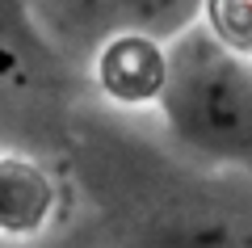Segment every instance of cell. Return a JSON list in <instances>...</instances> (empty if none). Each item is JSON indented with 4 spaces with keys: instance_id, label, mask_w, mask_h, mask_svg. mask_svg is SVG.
Masks as SVG:
<instances>
[{
    "instance_id": "cell-7",
    "label": "cell",
    "mask_w": 252,
    "mask_h": 248,
    "mask_svg": "<svg viewBox=\"0 0 252 248\" xmlns=\"http://www.w3.org/2000/svg\"><path fill=\"white\" fill-rule=\"evenodd\" d=\"M26 17H30V0H0V42L21 34Z\"/></svg>"
},
{
    "instance_id": "cell-4",
    "label": "cell",
    "mask_w": 252,
    "mask_h": 248,
    "mask_svg": "<svg viewBox=\"0 0 252 248\" xmlns=\"http://www.w3.org/2000/svg\"><path fill=\"white\" fill-rule=\"evenodd\" d=\"M135 248H252V223L235 214H177L143 231Z\"/></svg>"
},
{
    "instance_id": "cell-8",
    "label": "cell",
    "mask_w": 252,
    "mask_h": 248,
    "mask_svg": "<svg viewBox=\"0 0 252 248\" xmlns=\"http://www.w3.org/2000/svg\"><path fill=\"white\" fill-rule=\"evenodd\" d=\"M67 4L80 9V17H89V21H97V17L118 21V0H67Z\"/></svg>"
},
{
    "instance_id": "cell-2",
    "label": "cell",
    "mask_w": 252,
    "mask_h": 248,
    "mask_svg": "<svg viewBox=\"0 0 252 248\" xmlns=\"http://www.w3.org/2000/svg\"><path fill=\"white\" fill-rule=\"evenodd\" d=\"M93 80L122 109H156L168 80V42L143 30L114 26L93 51Z\"/></svg>"
},
{
    "instance_id": "cell-5",
    "label": "cell",
    "mask_w": 252,
    "mask_h": 248,
    "mask_svg": "<svg viewBox=\"0 0 252 248\" xmlns=\"http://www.w3.org/2000/svg\"><path fill=\"white\" fill-rule=\"evenodd\" d=\"M202 17V0H118V26L172 42Z\"/></svg>"
},
{
    "instance_id": "cell-3",
    "label": "cell",
    "mask_w": 252,
    "mask_h": 248,
    "mask_svg": "<svg viewBox=\"0 0 252 248\" xmlns=\"http://www.w3.org/2000/svg\"><path fill=\"white\" fill-rule=\"evenodd\" d=\"M63 214V185L38 156L0 147V240H38Z\"/></svg>"
},
{
    "instance_id": "cell-1",
    "label": "cell",
    "mask_w": 252,
    "mask_h": 248,
    "mask_svg": "<svg viewBox=\"0 0 252 248\" xmlns=\"http://www.w3.org/2000/svg\"><path fill=\"white\" fill-rule=\"evenodd\" d=\"M156 114L193 160L252 173V59L223 51L202 26L168 42V80Z\"/></svg>"
},
{
    "instance_id": "cell-6",
    "label": "cell",
    "mask_w": 252,
    "mask_h": 248,
    "mask_svg": "<svg viewBox=\"0 0 252 248\" xmlns=\"http://www.w3.org/2000/svg\"><path fill=\"white\" fill-rule=\"evenodd\" d=\"M198 26L223 51L252 59V0H202Z\"/></svg>"
}]
</instances>
